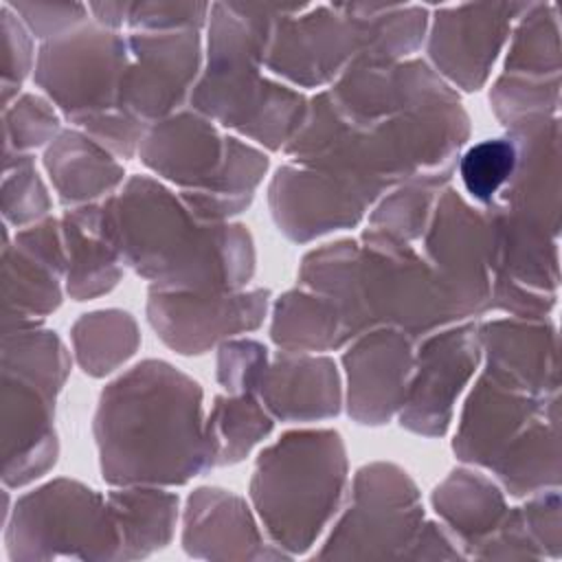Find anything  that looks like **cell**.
<instances>
[{"mask_svg": "<svg viewBox=\"0 0 562 562\" xmlns=\"http://www.w3.org/2000/svg\"><path fill=\"white\" fill-rule=\"evenodd\" d=\"M200 391L195 382L158 369L154 424L130 378L103 395L99 428L110 481H184L209 459L198 426Z\"/></svg>", "mask_w": 562, "mask_h": 562, "instance_id": "6da1fadb", "label": "cell"}, {"mask_svg": "<svg viewBox=\"0 0 562 562\" xmlns=\"http://www.w3.org/2000/svg\"><path fill=\"white\" fill-rule=\"evenodd\" d=\"M342 450L334 432L288 435L270 452L261 454L255 498L270 518L281 505L299 512L296 538L305 529L318 531L323 516L336 505L342 485ZM290 512L277 533L283 531Z\"/></svg>", "mask_w": 562, "mask_h": 562, "instance_id": "7a4b0ae2", "label": "cell"}, {"mask_svg": "<svg viewBox=\"0 0 562 562\" xmlns=\"http://www.w3.org/2000/svg\"><path fill=\"white\" fill-rule=\"evenodd\" d=\"M305 7L285 9L270 35V57L268 66L274 72H283L301 83H318L323 77L338 68L340 59L349 55V50L364 46L362 20L349 11V7H340L349 15H336L327 9H316L312 13L301 15Z\"/></svg>", "mask_w": 562, "mask_h": 562, "instance_id": "3957f363", "label": "cell"}, {"mask_svg": "<svg viewBox=\"0 0 562 562\" xmlns=\"http://www.w3.org/2000/svg\"><path fill=\"white\" fill-rule=\"evenodd\" d=\"M134 64L125 68L119 103L138 116H158L173 108L195 75L200 42L195 31L138 33L130 37Z\"/></svg>", "mask_w": 562, "mask_h": 562, "instance_id": "277c9868", "label": "cell"}, {"mask_svg": "<svg viewBox=\"0 0 562 562\" xmlns=\"http://www.w3.org/2000/svg\"><path fill=\"white\" fill-rule=\"evenodd\" d=\"M527 9L529 4H461L443 9L435 22L430 55L468 90H476L509 31L512 18Z\"/></svg>", "mask_w": 562, "mask_h": 562, "instance_id": "5b68a950", "label": "cell"}, {"mask_svg": "<svg viewBox=\"0 0 562 562\" xmlns=\"http://www.w3.org/2000/svg\"><path fill=\"white\" fill-rule=\"evenodd\" d=\"M476 364V340L470 329L450 331L428 342L417 382L408 393L402 424L417 432H443L450 406Z\"/></svg>", "mask_w": 562, "mask_h": 562, "instance_id": "8992f818", "label": "cell"}, {"mask_svg": "<svg viewBox=\"0 0 562 562\" xmlns=\"http://www.w3.org/2000/svg\"><path fill=\"white\" fill-rule=\"evenodd\" d=\"M490 353V375L533 397L558 391L555 334L547 325L494 323L483 329Z\"/></svg>", "mask_w": 562, "mask_h": 562, "instance_id": "52a82bcc", "label": "cell"}, {"mask_svg": "<svg viewBox=\"0 0 562 562\" xmlns=\"http://www.w3.org/2000/svg\"><path fill=\"white\" fill-rule=\"evenodd\" d=\"M558 20L553 4H531L522 15L507 59V72H538L558 79Z\"/></svg>", "mask_w": 562, "mask_h": 562, "instance_id": "ba28073f", "label": "cell"}, {"mask_svg": "<svg viewBox=\"0 0 562 562\" xmlns=\"http://www.w3.org/2000/svg\"><path fill=\"white\" fill-rule=\"evenodd\" d=\"M516 145L509 138H492L474 145L461 160V178L476 200H492L507 187L516 169Z\"/></svg>", "mask_w": 562, "mask_h": 562, "instance_id": "9c48e42d", "label": "cell"}, {"mask_svg": "<svg viewBox=\"0 0 562 562\" xmlns=\"http://www.w3.org/2000/svg\"><path fill=\"white\" fill-rule=\"evenodd\" d=\"M209 4H184V2H143L130 4L127 20L132 26L143 29H176V26H200Z\"/></svg>", "mask_w": 562, "mask_h": 562, "instance_id": "30bf717a", "label": "cell"}]
</instances>
